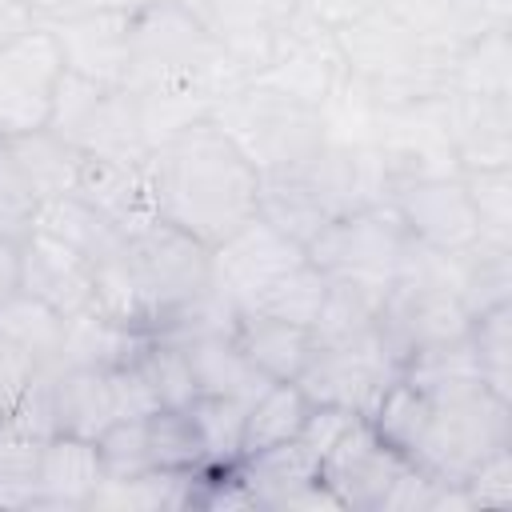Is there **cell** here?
Returning <instances> with one entry per match:
<instances>
[{"mask_svg": "<svg viewBox=\"0 0 512 512\" xmlns=\"http://www.w3.org/2000/svg\"><path fill=\"white\" fill-rule=\"evenodd\" d=\"M148 168L160 220L184 228L208 248L260 212V172L212 116L152 148Z\"/></svg>", "mask_w": 512, "mask_h": 512, "instance_id": "6da1fadb", "label": "cell"}, {"mask_svg": "<svg viewBox=\"0 0 512 512\" xmlns=\"http://www.w3.org/2000/svg\"><path fill=\"white\" fill-rule=\"evenodd\" d=\"M248 80V68L224 48L208 20L188 0H140L128 20V76L132 92H196L216 104L228 88Z\"/></svg>", "mask_w": 512, "mask_h": 512, "instance_id": "7a4b0ae2", "label": "cell"}, {"mask_svg": "<svg viewBox=\"0 0 512 512\" xmlns=\"http://www.w3.org/2000/svg\"><path fill=\"white\" fill-rule=\"evenodd\" d=\"M348 80L372 108H404L448 92L456 48L400 20L384 4L332 28Z\"/></svg>", "mask_w": 512, "mask_h": 512, "instance_id": "3957f363", "label": "cell"}, {"mask_svg": "<svg viewBox=\"0 0 512 512\" xmlns=\"http://www.w3.org/2000/svg\"><path fill=\"white\" fill-rule=\"evenodd\" d=\"M212 120L228 132V140L252 160L260 176L292 172L308 164L332 136L328 112L248 76L212 104Z\"/></svg>", "mask_w": 512, "mask_h": 512, "instance_id": "277c9868", "label": "cell"}, {"mask_svg": "<svg viewBox=\"0 0 512 512\" xmlns=\"http://www.w3.org/2000/svg\"><path fill=\"white\" fill-rule=\"evenodd\" d=\"M128 264L140 304V328L160 336L176 316L212 292V248L184 228L156 220L128 236Z\"/></svg>", "mask_w": 512, "mask_h": 512, "instance_id": "5b68a950", "label": "cell"}, {"mask_svg": "<svg viewBox=\"0 0 512 512\" xmlns=\"http://www.w3.org/2000/svg\"><path fill=\"white\" fill-rule=\"evenodd\" d=\"M428 404L424 432L416 436L408 460L444 484H464L484 456L512 444V400H500L492 388Z\"/></svg>", "mask_w": 512, "mask_h": 512, "instance_id": "8992f818", "label": "cell"}, {"mask_svg": "<svg viewBox=\"0 0 512 512\" xmlns=\"http://www.w3.org/2000/svg\"><path fill=\"white\" fill-rule=\"evenodd\" d=\"M408 228L400 224L392 204H368L356 212H344L328 220L308 244V260L328 280H348L360 288L388 292L400 276V264L408 256Z\"/></svg>", "mask_w": 512, "mask_h": 512, "instance_id": "52a82bcc", "label": "cell"}, {"mask_svg": "<svg viewBox=\"0 0 512 512\" xmlns=\"http://www.w3.org/2000/svg\"><path fill=\"white\" fill-rule=\"evenodd\" d=\"M252 76L288 92V96H296V100H304V104H312V108H320V112H328V104L340 100V92L348 84V72H344L332 28L316 24L300 8L272 36L268 56Z\"/></svg>", "mask_w": 512, "mask_h": 512, "instance_id": "ba28073f", "label": "cell"}, {"mask_svg": "<svg viewBox=\"0 0 512 512\" xmlns=\"http://www.w3.org/2000/svg\"><path fill=\"white\" fill-rule=\"evenodd\" d=\"M304 260V244H296L256 212L248 224H240L212 248V288L232 308H256Z\"/></svg>", "mask_w": 512, "mask_h": 512, "instance_id": "9c48e42d", "label": "cell"}, {"mask_svg": "<svg viewBox=\"0 0 512 512\" xmlns=\"http://www.w3.org/2000/svg\"><path fill=\"white\" fill-rule=\"evenodd\" d=\"M60 76L64 56L48 24H32L16 40L0 44V136L44 128Z\"/></svg>", "mask_w": 512, "mask_h": 512, "instance_id": "30bf717a", "label": "cell"}, {"mask_svg": "<svg viewBox=\"0 0 512 512\" xmlns=\"http://www.w3.org/2000/svg\"><path fill=\"white\" fill-rule=\"evenodd\" d=\"M468 328L472 316L464 300L452 288L424 276H396V284L384 292L376 312V332L400 364L420 348L468 336Z\"/></svg>", "mask_w": 512, "mask_h": 512, "instance_id": "8fae6325", "label": "cell"}, {"mask_svg": "<svg viewBox=\"0 0 512 512\" xmlns=\"http://www.w3.org/2000/svg\"><path fill=\"white\" fill-rule=\"evenodd\" d=\"M396 376H400V360L384 348V340L376 332L372 340L344 344V348L312 344V356L296 372V384L312 404H336V408H348L368 420Z\"/></svg>", "mask_w": 512, "mask_h": 512, "instance_id": "7c38bea8", "label": "cell"}, {"mask_svg": "<svg viewBox=\"0 0 512 512\" xmlns=\"http://www.w3.org/2000/svg\"><path fill=\"white\" fill-rule=\"evenodd\" d=\"M388 204L396 208L408 236L436 252H468L480 236V216L472 208V196L460 180V172L444 176H412L396 180L388 192Z\"/></svg>", "mask_w": 512, "mask_h": 512, "instance_id": "4fadbf2b", "label": "cell"}, {"mask_svg": "<svg viewBox=\"0 0 512 512\" xmlns=\"http://www.w3.org/2000/svg\"><path fill=\"white\" fill-rule=\"evenodd\" d=\"M408 468V456L392 448L372 420L356 416L348 432L332 444V452L320 460V480L336 496L340 512H380L388 488Z\"/></svg>", "mask_w": 512, "mask_h": 512, "instance_id": "5bb4252c", "label": "cell"}, {"mask_svg": "<svg viewBox=\"0 0 512 512\" xmlns=\"http://www.w3.org/2000/svg\"><path fill=\"white\" fill-rule=\"evenodd\" d=\"M232 468H236V476L248 488L256 508H268V512H292V508L320 512V508H336L340 512L336 496L320 480V456L300 436L284 440V444H272L264 452L240 456Z\"/></svg>", "mask_w": 512, "mask_h": 512, "instance_id": "9a60e30c", "label": "cell"}, {"mask_svg": "<svg viewBox=\"0 0 512 512\" xmlns=\"http://www.w3.org/2000/svg\"><path fill=\"white\" fill-rule=\"evenodd\" d=\"M128 20L132 4H100L48 20V28L60 44L68 72L120 88L128 76Z\"/></svg>", "mask_w": 512, "mask_h": 512, "instance_id": "2e32d148", "label": "cell"}, {"mask_svg": "<svg viewBox=\"0 0 512 512\" xmlns=\"http://www.w3.org/2000/svg\"><path fill=\"white\" fill-rule=\"evenodd\" d=\"M72 192L88 208H96L108 224H116L124 236H136V232H144L148 224L160 220L148 156L120 160V156L80 152V172H76V188Z\"/></svg>", "mask_w": 512, "mask_h": 512, "instance_id": "e0dca14e", "label": "cell"}, {"mask_svg": "<svg viewBox=\"0 0 512 512\" xmlns=\"http://www.w3.org/2000/svg\"><path fill=\"white\" fill-rule=\"evenodd\" d=\"M444 132L460 172L468 168H512V116L508 96L444 92Z\"/></svg>", "mask_w": 512, "mask_h": 512, "instance_id": "ac0fdd59", "label": "cell"}, {"mask_svg": "<svg viewBox=\"0 0 512 512\" xmlns=\"http://www.w3.org/2000/svg\"><path fill=\"white\" fill-rule=\"evenodd\" d=\"M20 288L52 304L60 316L92 312V268L40 228L20 240Z\"/></svg>", "mask_w": 512, "mask_h": 512, "instance_id": "d6986e66", "label": "cell"}, {"mask_svg": "<svg viewBox=\"0 0 512 512\" xmlns=\"http://www.w3.org/2000/svg\"><path fill=\"white\" fill-rule=\"evenodd\" d=\"M104 480L96 440L52 432L36 456V508H88Z\"/></svg>", "mask_w": 512, "mask_h": 512, "instance_id": "ffe728a7", "label": "cell"}, {"mask_svg": "<svg viewBox=\"0 0 512 512\" xmlns=\"http://www.w3.org/2000/svg\"><path fill=\"white\" fill-rule=\"evenodd\" d=\"M232 340L268 380H296V372L312 356V328L280 320L260 308H236Z\"/></svg>", "mask_w": 512, "mask_h": 512, "instance_id": "44dd1931", "label": "cell"}, {"mask_svg": "<svg viewBox=\"0 0 512 512\" xmlns=\"http://www.w3.org/2000/svg\"><path fill=\"white\" fill-rule=\"evenodd\" d=\"M52 372V424L56 432L96 440L108 424H116V404L108 388L104 368H60L48 364Z\"/></svg>", "mask_w": 512, "mask_h": 512, "instance_id": "7402d4cb", "label": "cell"}, {"mask_svg": "<svg viewBox=\"0 0 512 512\" xmlns=\"http://www.w3.org/2000/svg\"><path fill=\"white\" fill-rule=\"evenodd\" d=\"M180 344V340H176ZM196 388L208 396H232L240 404H252L272 380L244 356V348L232 340V332H212V336H196L184 340Z\"/></svg>", "mask_w": 512, "mask_h": 512, "instance_id": "603a6c76", "label": "cell"}, {"mask_svg": "<svg viewBox=\"0 0 512 512\" xmlns=\"http://www.w3.org/2000/svg\"><path fill=\"white\" fill-rule=\"evenodd\" d=\"M208 472V468H204ZM204 472H180V468H148L136 476H104L92 492L88 508H116V512H168V508H192L196 484Z\"/></svg>", "mask_w": 512, "mask_h": 512, "instance_id": "cb8c5ba5", "label": "cell"}, {"mask_svg": "<svg viewBox=\"0 0 512 512\" xmlns=\"http://www.w3.org/2000/svg\"><path fill=\"white\" fill-rule=\"evenodd\" d=\"M400 380L412 384L428 400H452V396H468L476 388H488L484 376H480V360H476V348H472L468 336L412 352L400 364Z\"/></svg>", "mask_w": 512, "mask_h": 512, "instance_id": "d4e9b609", "label": "cell"}, {"mask_svg": "<svg viewBox=\"0 0 512 512\" xmlns=\"http://www.w3.org/2000/svg\"><path fill=\"white\" fill-rule=\"evenodd\" d=\"M144 332L116 324L100 312H76L64 320V340H60V368H116L124 360H132L144 348Z\"/></svg>", "mask_w": 512, "mask_h": 512, "instance_id": "484cf974", "label": "cell"}, {"mask_svg": "<svg viewBox=\"0 0 512 512\" xmlns=\"http://www.w3.org/2000/svg\"><path fill=\"white\" fill-rule=\"evenodd\" d=\"M80 152H96V156H120V160H140L148 156L144 144V128H140V104L132 96V88H104L76 136Z\"/></svg>", "mask_w": 512, "mask_h": 512, "instance_id": "4316f807", "label": "cell"}, {"mask_svg": "<svg viewBox=\"0 0 512 512\" xmlns=\"http://www.w3.org/2000/svg\"><path fill=\"white\" fill-rule=\"evenodd\" d=\"M312 412V400L300 392L296 380H272L244 412V440H240V456L264 452L272 444L296 440L304 420Z\"/></svg>", "mask_w": 512, "mask_h": 512, "instance_id": "83f0119b", "label": "cell"}, {"mask_svg": "<svg viewBox=\"0 0 512 512\" xmlns=\"http://www.w3.org/2000/svg\"><path fill=\"white\" fill-rule=\"evenodd\" d=\"M384 292L360 288L348 280H328L324 308L312 324V344L316 348H344V344H364L376 336V312H380Z\"/></svg>", "mask_w": 512, "mask_h": 512, "instance_id": "f1b7e54d", "label": "cell"}, {"mask_svg": "<svg viewBox=\"0 0 512 512\" xmlns=\"http://www.w3.org/2000/svg\"><path fill=\"white\" fill-rule=\"evenodd\" d=\"M32 192L40 204L60 200L76 188V172H80V148H72L68 140H60L52 128H36V132H20L8 136Z\"/></svg>", "mask_w": 512, "mask_h": 512, "instance_id": "f546056e", "label": "cell"}, {"mask_svg": "<svg viewBox=\"0 0 512 512\" xmlns=\"http://www.w3.org/2000/svg\"><path fill=\"white\" fill-rule=\"evenodd\" d=\"M64 320L68 316H60L52 304H44L40 296H32L24 288H16L12 296L0 300V332L20 352H28L40 368L56 364L60 340H64Z\"/></svg>", "mask_w": 512, "mask_h": 512, "instance_id": "4dcf8cb0", "label": "cell"}, {"mask_svg": "<svg viewBox=\"0 0 512 512\" xmlns=\"http://www.w3.org/2000/svg\"><path fill=\"white\" fill-rule=\"evenodd\" d=\"M244 412H248V404H240L232 396H208V392H200L188 404V416H192V424L200 432L208 468H232L240 460Z\"/></svg>", "mask_w": 512, "mask_h": 512, "instance_id": "1f68e13d", "label": "cell"}, {"mask_svg": "<svg viewBox=\"0 0 512 512\" xmlns=\"http://www.w3.org/2000/svg\"><path fill=\"white\" fill-rule=\"evenodd\" d=\"M468 340L476 348L484 384L500 400H512V300L476 312L472 328H468Z\"/></svg>", "mask_w": 512, "mask_h": 512, "instance_id": "d6a6232c", "label": "cell"}, {"mask_svg": "<svg viewBox=\"0 0 512 512\" xmlns=\"http://www.w3.org/2000/svg\"><path fill=\"white\" fill-rule=\"evenodd\" d=\"M148 432V460L152 468H180V472H204V444L188 416V408H160L144 416Z\"/></svg>", "mask_w": 512, "mask_h": 512, "instance_id": "836d02e7", "label": "cell"}, {"mask_svg": "<svg viewBox=\"0 0 512 512\" xmlns=\"http://www.w3.org/2000/svg\"><path fill=\"white\" fill-rule=\"evenodd\" d=\"M136 364L144 368V376H148L160 408H188L200 396L184 344L164 340V336H148L144 348L136 352Z\"/></svg>", "mask_w": 512, "mask_h": 512, "instance_id": "e575fe53", "label": "cell"}, {"mask_svg": "<svg viewBox=\"0 0 512 512\" xmlns=\"http://www.w3.org/2000/svg\"><path fill=\"white\" fill-rule=\"evenodd\" d=\"M460 180L480 216L484 244L512 248V168H468Z\"/></svg>", "mask_w": 512, "mask_h": 512, "instance_id": "d590c367", "label": "cell"}, {"mask_svg": "<svg viewBox=\"0 0 512 512\" xmlns=\"http://www.w3.org/2000/svg\"><path fill=\"white\" fill-rule=\"evenodd\" d=\"M324 296H328V276H324L312 260H304V264L292 268L256 308H260V312H272V316H280V320H292V324L312 328L316 316H320V308H324Z\"/></svg>", "mask_w": 512, "mask_h": 512, "instance_id": "8d00e7d4", "label": "cell"}, {"mask_svg": "<svg viewBox=\"0 0 512 512\" xmlns=\"http://www.w3.org/2000/svg\"><path fill=\"white\" fill-rule=\"evenodd\" d=\"M40 216V200L8 144V136H0V232L12 240H24L36 228Z\"/></svg>", "mask_w": 512, "mask_h": 512, "instance_id": "74e56055", "label": "cell"}, {"mask_svg": "<svg viewBox=\"0 0 512 512\" xmlns=\"http://www.w3.org/2000/svg\"><path fill=\"white\" fill-rule=\"evenodd\" d=\"M100 460H104V476H136L148 472V432L144 420H116L96 436Z\"/></svg>", "mask_w": 512, "mask_h": 512, "instance_id": "f35d334b", "label": "cell"}, {"mask_svg": "<svg viewBox=\"0 0 512 512\" xmlns=\"http://www.w3.org/2000/svg\"><path fill=\"white\" fill-rule=\"evenodd\" d=\"M460 488H464L472 512H480V508H512V444H504L492 456H484L464 476Z\"/></svg>", "mask_w": 512, "mask_h": 512, "instance_id": "ab89813d", "label": "cell"}, {"mask_svg": "<svg viewBox=\"0 0 512 512\" xmlns=\"http://www.w3.org/2000/svg\"><path fill=\"white\" fill-rule=\"evenodd\" d=\"M108 388H112V404H116V420H144L152 412H160V400L144 376V368L132 360L108 368Z\"/></svg>", "mask_w": 512, "mask_h": 512, "instance_id": "60d3db41", "label": "cell"}, {"mask_svg": "<svg viewBox=\"0 0 512 512\" xmlns=\"http://www.w3.org/2000/svg\"><path fill=\"white\" fill-rule=\"evenodd\" d=\"M36 360L28 352H20L4 332H0V420L12 416V408L20 404V396L28 392L32 376H36Z\"/></svg>", "mask_w": 512, "mask_h": 512, "instance_id": "b9f144b4", "label": "cell"}, {"mask_svg": "<svg viewBox=\"0 0 512 512\" xmlns=\"http://www.w3.org/2000/svg\"><path fill=\"white\" fill-rule=\"evenodd\" d=\"M352 420H356V412H348V408H336V404H312V412H308V420H304V428H300V440L324 460V456L332 452V444L348 432Z\"/></svg>", "mask_w": 512, "mask_h": 512, "instance_id": "7bdbcfd3", "label": "cell"}, {"mask_svg": "<svg viewBox=\"0 0 512 512\" xmlns=\"http://www.w3.org/2000/svg\"><path fill=\"white\" fill-rule=\"evenodd\" d=\"M32 24H40L32 0H0V44L16 40V36L28 32Z\"/></svg>", "mask_w": 512, "mask_h": 512, "instance_id": "ee69618b", "label": "cell"}, {"mask_svg": "<svg viewBox=\"0 0 512 512\" xmlns=\"http://www.w3.org/2000/svg\"><path fill=\"white\" fill-rule=\"evenodd\" d=\"M20 288V240L0 232V300Z\"/></svg>", "mask_w": 512, "mask_h": 512, "instance_id": "f6af8a7d", "label": "cell"}]
</instances>
